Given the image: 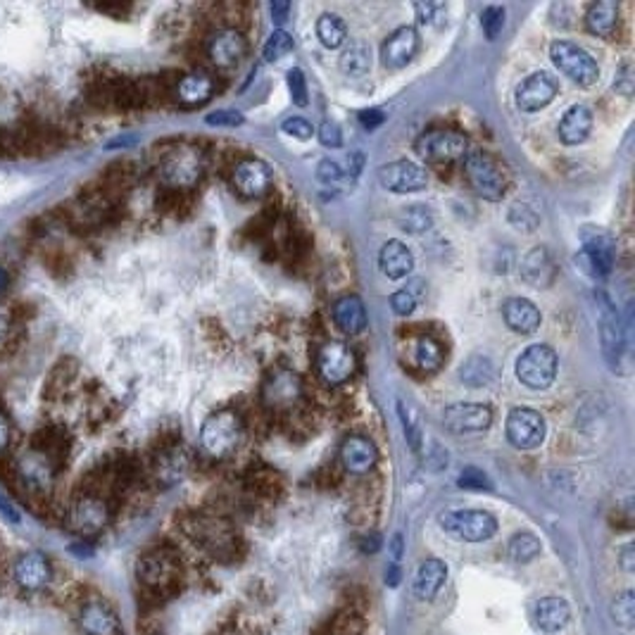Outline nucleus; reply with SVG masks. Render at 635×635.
I'll return each mask as SVG.
<instances>
[{
  "instance_id": "obj_1",
  "label": "nucleus",
  "mask_w": 635,
  "mask_h": 635,
  "mask_svg": "<svg viewBox=\"0 0 635 635\" xmlns=\"http://www.w3.org/2000/svg\"><path fill=\"white\" fill-rule=\"evenodd\" d=\"M243 438V426H241V417L231 410H222V412L210 414L203 424L200 431V443H203L205 453L210 457H226L241 445Z\"/></svg>"
},
{
  "instance_id": "obj_2",
  "label": "nucleus",
  "mask_w": 635,
  "mask_h": 635,
  "mask_svg": "<svg viewBox=\"0 0 635 635\" xmlns=\"http://www.w3.org/2000/svg\"><path fill=\"white\" fill-rule=\"evenodd\" d=\"M440 526L457 541L483 542L498 534V519L483 509H453L440 514Z\"/></svg>"
},
{
  "instance_id": "obj_3",
  "label": "nucleus",
  "mask_w": 635,
  "mask_h": 635,
  "mask_svg": "<svg viewBox=\"0 0 635 635\" xmlns=\"http://www.w3.org/2000/svg\"><path fill=\"white\" fill-rule=\"evenodd\" d=\"M464 174L466 181L481 198L486 200H500L505 196V174L493 163V157L486 155L483 150H469L464 155Z\"/></svg>"
},
{
  "instance_id": "obj_4",
  "label": "nucleus",
  "mask_w": 635,
  "mask_h": 635,
  "mask_svg": "<svg viewBox=\"0 0 635 635\" xmlns=\"http://www.w3.org/2000/svg\"><path fill=\"white\" fill-rule=\"evenodd\" d=\"M203 167L205 163L200 150L181 146V148L164 155V160L160 163V179L172 189H193L203 176Z\"/></svg>"
},
{
  "instance_id": "obj_5",
  "label": "nucleus",
  "mask_w": 635,
  "mask_h": 635,
  "mask_svg": "<svg viewBox=\"0 0 635 635\" xmlns=\"http://www.w3.org/2000/svg\"><path fill=\"white\" fill-rule=\"evenodd\" d=\"M516 376L526 388H550L557 376V355L548 345H531L516 359Z\"/></svg>"
},
{
  "instance_id": "obj_6",
  "label": "nucleus",
  "mask_w": 635,
  "mask_h": 635,
  "mask_svg": "<svg viewBox=\"0 0 635 635\" xmlns=\"http://www.w3.org/2000/svg\"><path fill=\"white\" fill-rule=\"evenodd\" d=\"M550 57H552L554 67L564 72L578 86H593L600 76V67L597 62L586 53L581 46L569 41H554L550 46Z\"/></svg>"
},
{
  "instance_id": "obj_7",
  "label": "nucleus",
  "mask_w": 635,
  "mask_h": 635,
  "mask_svg": "<svg viewBox=\"0 0 635 635\" xmlns=\"http://www.w3.org/2000/svg\"><path fill=\"white\" fill-rule=\"evenodd\" d=\"M616 245L609 234L602 229H588L583 231V251L576 257V262L581 264V269L593 277H604L614 267Z\"/></svg>"
},
{
  "instance_id": "obj_8",
  "label": "nucleus",
  "mask_w": 635,
  "mask_h": 635,
  "mask_svg": "<svg viewBox=\"0 0 635 635\" xmlns=\"http://www.w3.org/2000/svg\"><path fill=\"white\" fill-rule=\"evenodd\" d=\"M357 369V357L350 345L331 340L324 343L317 352V372L329 385H340L350 379Z\"/></svg>"
},
{
  "instance_id": "obj_9",
  "label": "nucleus",
  "mask_w": 635,
  "mask_h": 635,
  "mask_svg": "<svg viewBox=\"0 0 635 635\" xmlns=\"http://www.w3.org/2000/svg\"><path fill=\"white\" fill-rule=\"evenodd\" d=\"M414 150L428 163H453L469 153V143L457 131H428L417 138Z\"/></svg>"
},
{
  "instance_id": "obj_10",
  "label": "nucleus",
  "mask_w": 635,
  "mask_h": 635,
  "mask_svg": "<svg viewBox=\"0 0 635 635\" xmlns=\"http://www.w3.org/2000/svg\"><path fill=\"white\" fill-rule=\"evenodd\" d=\"M110 521V507L108 502L98 498V495H82L79 500L72 505L67 514V526L75 534L91 538L98 535L102 528L108 526Z\"/></svg>"
},
{
  "instance_id": "obj_11",
  "label": "nucleus",
  "mask_w": 635,
  "mask_h": 635,
  "mask_svg": "<svg viewBox=\"0 0 635 635\" xmlns=\"http://www.w3.org/2000/svg\"><path fill=\"white\" fill-rule=\"evenodd\" d=\"M507 440L516 450H534L545 440V419L528 407H514L507 417Z\"/></svg>"
},
{
  "instance_id": "obj_12",
  "label": "nucleus",
  "mask_w": 635,
  "mask_h": 635,
  "mask_svg": "<svg viewBox=\"0 0 635 635\" xmlns=\"http://www.w3.org/2000/svg\"><path fill=\"white\" fill-rule=\"evenodd\" d=\"M14 476L29 493L46 495L53 486V462L31 447L14 462Z\"/></svg>"
},
{
  "instance_id": "obj_13",
  "label": "nucleus",
  "mask_w": 635,
  "mask_h": 635,
  "mask_svg": "<svg viewBox=\"0 0 635 635\" xmlns=\"http://www.w3.org/2000/svg\"><path fill=\"white\" fill-rule=\"evenodd\" d=\"M13 578L24 593H41L53 578V567L43 552H24L14 560Z\"/></svg>"
},
{
  "instance_id": "obj_14",
  "label": "nucleus",
  "mask_w": 635,
  "mask_h": 635,
  "mask_svg": "<svg viewBox=\"0 0 635 635\" xmlns=\"http://www.w3.org/2000/svg\"><path fill=\"white\" fill-rule=\"evenodd\" d=\"M303 395V381L291 369H274L262 385L264 405L271 410L293 407Z\"/></svg>"
},
{
  "instance_id": "obj_15",
  "label": "nucleus",
  "mask_w": 635,
  "mask_h": 635,
  "mask_svg": "<svg viewBox=\"0 0 635 635\" xmlns=\"http://www.w3.org/2000/svg\"><path fill=\"white\" fill-rule=\"evenodd\" d=\"M234 189L245 198H262L274 183V174H271L269 164L255 157H245L234 167L231 174Z\"/></svg>"
},
{
  "instance_id": "obj_16",
  "label": "nucleus",
  "mask_w": 635,
  "mask_h": 635,
  "mask_svg": "<svg viewBox=\"0 0 635 635\" xmlns=\"http://www.w3.org/2000/svg\"><path fill=\"white\" fill-rule=\"evenodd\" d=\"M554 95H557V82L548 72H535L516 86L514 102L521 112H538V110L548 108L554 101Z\"/></svg>"
},
{
  "instance_id": "obj_17",
  "label": "nucleus",
  "mask_w": 635,
  "mask_h": 635,
  "mask_svg": "<svg viewBox=\"0 0 635 635\" xmlns=\"http://www.w3.org/2000/svg\"><path fill=\"white\" fill-rule=\"evenodd\" d=\"M379 181L384 189L392 190V193H417V190L426 189L428 176L419 164L410 163V160H398V163L381 167Z\"/></svg>"
},
{
  "instance_id": "obj_18",
  "label": "nucleus",
  "mask_w": 635,
  "mask_h": 635,
  "mask_svg": "<svg viewBox=\"0 0 635 635\" xmlns=\"http://www.w3.org/2000/svg\"><path fill=\"white\" fill-rule=\"evenodd\" d=\"M443 424L453 433H479L486 431L493 424V412L488 405H473V402H457L445 407Z\"/></svg>"
},
{
  "instance_id": "obj_19",
  "label": "nucleus",
  "mask_w": 635,
  "mask_h": 635,
  "mask_svg": "<svg viewBox=\"0 0 635 635\" xmlns=\"http://www.w3.org/2000/svg\"><path fill=\"white\" fill-rule=\"evenodd\" d=\"M79 629L84 635H119L122 626L115 609L102 600H88L79 609Z\"/></svg>"
},
{
  "instance_id": "obj_20",
  "label": "nucleus",
  "mask_w": 635,
  "mask_h": 635,
  "mask_svg": "<svg viewBox=\"0 0 635 635\" xmlns=\"http://www.w3.org/2000/svg\"><path fill=\"white\" fill-rule=\"evenodd\" d=\"M207 53L216 67H236L248 53V43L236 29H219L210 39Z\"/></svg>"
},
{
  "instance_id": "obj_21",
  "label": "nucleus",
  "mask_w": 635,
  "mask_h": 635,
  "mask_svg": "<svg viewBox=\"0 0 635 635\" xmlns=\"http://www.w3.org/2000/svg\"><path fill=\"white\" fill-rule=\"evenodd\" d=\"M419 48V34L414 27H400L395 29L381 46V60L385 67H405L407 62L412 60L414 53Z\"/></svg>"
},
{
  "instance_id": "obj_22",
  "label": "nucleus",
  "mask_w": 635,
  "mask_h": 635,
  "mask_svg": "<svg viewBox=\"0 0 635 635\" xmlns=\"http://www.w3.org/2000/svg\"><path fill=\"white\" fill-rule=\"evenodd\" d=\"M531 619H534L535 629L542 633H560L567 629L569 619H571V607L561 597H541L531 609Z\"/></svg>"
},
{
  "instance_id": "obj_23",
  "label": "nucleus",
  "mask_w": 635,
  "mask_h": 635,
  "mask_svg": "<svg viewBox=\"0 0 635 635\" xmlns=\"http://www.w3.org/2000/svg\"><path fill=\"white\" fill-rule=\"evenodd\" d=\"M379 460L376 445L365 436H350L340 445V462L350 473H369Z\"/></svg>"
},
{
  "instance_id": "obj_24",
  "label": "nucleus",
  "mask_w": 635,
  "mask_h": 635,
  "mask_svg": "<svg viewBox=\"0 0 635 635\" xmlns=\"http://www.w3.org/2000/svg\"><path fill=\"white\" fill-rule=\"evenodd\" d=\"M502 317H505V324L514 333H521V336L538 331V326L542 322L541 310L526 297H509L507 303L502 304Z\"/></svg>"
},
{
  "instance_id": "obj_25",
  "label": "nucleus",
  "mask_w": 635,
  "mask_h": 635,
  "mask_svg": "<svg viewBox=\"0 0 635 635\" xmlns=\"http://www.w3.org/2000/svg\"><path fill=\"white\" fill-rule=\"evenodd\" d=\"M554 277H557V267L552 262V255L548 252V248H534L531 252H526V257L521 260V278L534 288H548L552 286Z\"/></svg>"
},
{
  "instance_id": "obj_26",
  "label": "nucleus",
  "mask_w": 635,
  "mask_h": 635,
  "mask_svg": "<svg viewBox=\"0 0 635 635\" xmlns=\"http://www.w3.org/2000/svg\"><path fill=\"white\" fill-rule=\"evenodd\" d=\"M600 333H602V348L607 355L609 365H616L622 359V348H623V329L622 319L616 314V310L612 307L607 297H602L600 304Z\"/></svg>"
},
{
  "instance_id": "obj_27",
  "label": "nucleus",
  "mask_w": 635,
  "mask_h": 635,
  "mask_svg": "<svg viewBox=\"0 0 635 635\" xmlns=\"http://www.w3.org/2000/svg\"><path fill=\"white\" fill-rule=\"evenodd\" d=\"M215 93V79L207 72H190L176 86V101L183 108H198L205 105Z\"/></svg>"
},
{
  "instance_id": "obj_28",
  "label": "nucleus",
  "mask_w": 635,
  "mask_h": 635,
  "mask_svg": "<svg viewBox=\"0 0 635 635\" xmlns=\"http://www.w3.org/2000/svg\"><path fill=\"white\" fill-rule=\"evenodd\" d=\"M590 128H593V112L586 105H574L564 112L560 122V138L567 146H578L588 138Z\"/></svg>"
},
{
  "instance_id": "obj_29",
  "label": "nucleus",
  "mask_w": 635,
  "mask_h": 635,
  "mask_svg": "<svg viewBox=\"0 0 635 635\" xmlns=\"http://www.w3.org/2000/svg\"><path fill=\"white\" fill-rule=\"evenodd\" d=\"M138 578L150 588H163L174 578V561L164 552L146 554L138 561Z\"/></svg>"
},
{
  "instance_id": "obj_30",
  "label": "nucleus",
  "mask_w": 635,
  "mask_h": 635,
  "mask_svg": "<svg viewBox=\"0 0 635 635\" xmlns=\"http://www.w3.org/2000/svg\"><path fill=\"white\" fill-rule=\"evenodd\" d=\"M379 264L388 278H405L414 269V255L405 243L388 241L379 252Z\"/></svg>"
},
{
  "instance_id": "obj_31",
  "label": "nucleus",
  "mask_w": 635,
  "mask_h": 635,
  "mask_svg": "<svg viewBox=\"0 0 635 635\" xmlns=\"http://www.w3.org/2000/svg\"><path fill=\"white\" fill-rule=\"evenodd\" d=\"M333 319L343 333L348 336H355L366 326V312L365 304L359 300L357 295H343L336 300L333 304Z\"/></svg>"
},
{
  "instance_id": "obj_32",
  "label": "nucleus",
  "mask_w": 635,
  "mask_h": 635,
  "mask_svg": "<svg viewBox=\"0 0 635 635\" xmlns=\"http://www.w3.org/2000/svg\"><path fill=\"white\" fill-rule=\"evenodd\" d=\"M619 24V5L614 0H597L586 13V27L600 39H612Z\"/></svg>"
},
{
  "instance_id": "obj_33",
  "label": "nucleus",
  "mask_w": 635,
  "mask_h": 635,
  "mask_svg": "<svg viewBox=\"0 0 635 635\" xmlns=\"http://www.w3.org/2000/svg\"><path fill=\"white\" fill-rule=\"evenodd\" d=\"M447 578V567L445 561L440 560H426L421 561L419 569H417V574H414V595L419 597V600H431L433 595L438 593L440 586L445 583Z\"/></svg>"
},
{
  "instance_id": "obj_34",
  "label": "nucleus",
  "mask_w": 635,
  "mask_h": 635,
  "mask_svg": "<svg viewBox=\"0 0 635 635\" xmlns=\"http://www.w3.org/2000/svg\"><path fill=\"white\" fill-rule=\"evenodd\" d=\"M340 69H343V75L352 76V79L365 76L372 69V55H369L366 43L352 41L350 46L345 48L343 55H340Z\"/></svg>"
},
{
  "instance_id": "obj_35",
  "label": "nucleus",
  "mask_w": 635,
  "mask_h": 635,
  "mask_svg": "<svg viewBox=\"0 0 635 635\" xmlns=\"http://www.w3.org/2000/svg\"><path fill=\"white\" fill-rule=\"evenodd\" d=\"M460 379L464 385H472V388H481V385H488L495 379V369L493 362L488 357H481V355H472L466 359L464 365L460 369Z\"/></svg>"
},
{
  "instance_id": "obj_36",
  "label": "nucleus",
  "mask_w": 635,
  "mask_h": 635,
  "mask_svg": "<svg viewBox=\"0 0 635 635\" xmlns=\"http://www.w3.org/2000/svg\"><path fill=\"white\" fill-rule=\"evenodd\" d=\"M414 362L419 365V369H424L426 374L438 372L443 365V348H440L431 336H421L414 345Z\"/></svg>"
},
{
  "instance_id": "obj_37",
  "label": "nucleus",
  "mask_w": 635,
  "mask_h": 635,
  "mask_svg": "<svg viewBox=\"0 0 635 635\" xmlns=\"http://www.w3.org/2000/svg\"><path fill=\"white\" fill-rule=\"evenodd\" d=\"M317 36L319 41L324 43L326 48H340L345 43V39H348V29H345L343 20H340L339 14H322L317 22Z\"/></svg>"
},
{
  "instance_id": "obj_38",
  "label": "nucleus",
  "mask_w": 635,
  "mask_h": 635,
  "mask_svg": "<svg viewBox=\"0 0 635 635\" xmlns=\"http://www.w3.org/2000/svg\"><path fill=\"white\" fill-rule=\"evenodd\" d=\"M398 224L407 234H424L431 229L433 215L424 205H410V207H402V212L398 215Z\"/></svg>"
},
{
  "instance_id": "obj_39",
  "label": "nucleus",
  "mask_w": 635,
  "mask_h": 635,
  "mask_svg": "<svg viewBox=\"0 0 635 635\" xmlns=\"http://www.w3.org/2000/svg\"><path fill=\"white\" fill-rule=\"evenodd\" d=\"M541 541H538L534 534H526V531H524V534H516L512 541H509L507 552L516 564H526V561H534L535 557L541 554Z\"/></svg>"
},
{
  "instance_id": "obj_40",
  "label": "nucleus",
  "mask_w": 635,
  "mask_h": 635,
  "mask_svg": "<svg viewBox=\"0 0 635 635\" xmlns=\"http://www.w3.org/2000/svg\"><path fill=\"white\" fill-rule=\"evenodd\" d=\"M291 50H293L291 34L284 31V29H278V31H274V34L267 39V43H264V60L267 62L281 60V57H286Z\"/></svg>"
},
{
  "instance_id": "obj_41",
  "label": "nucleus",
  "mask_w": 635,
  "mask_h": 635,
  "mask_svg": "<svg viewBox=\"0 0 635 635\" xmlns=\"http://www.w3.org/2000/svg\"><path fill=\"white\" fill-rule=\"evenodd\" d=\"M481 24H483V31H486V36L490 39V41H495L498 39V34L502 31V27H505V10L498 5H490L483 10V14H481Z\"/></svg>"
},
{
  "instance_id": "obj_42",
  "label": "nucleus",
  "mask_w": 635,
  "mask_h": 635,
  "mask_svg": "<svg viewBox=\"0 0 635 635\" xmlns=\"http://www.w3.org/2000/svg\"><path fill=\"white\" fill-rule=\"evenodd\" d=\"M614 619L616 623H622L623 629H631L635 622V595L623 593L619 600L614 602Z\"/></svg>"
},
{
  "instance_id": "obj_43",
  "label": "nucleus",
  "mask_w": 635,
  "mask_h": 635,
  "mask_svg": "<svg viewBox=\"0 0 635 635\" xmlns=\"http://www.w3.org/2000/svg\"><path fill=\"white\" fill-rule=\"evenodd\" d=\"M398 412H400V417H402V426H405V433H407V440H410V445H412L414 450H419L421 431H419V424H417V419H414L412 407L405 405V402H398Z\"/></svg>"
},
{
  "instance_id": "obj_44",
  "label": "nucleus",
  "mask_w": 635,
  "mask_h": 635,
  "mask_svg": "<svg viewBox=\"0 0 635 635\" xmlns=\"http://www.w3.org/2000/svg\"><path fill=\"white\" fill-rule=\"evenodd\" d=\"M509 222H512L516 229L534 231L541 219H538V215H535L531 207H526V205H514L512 212H509Z\"/></svg>"
},
{
  "instance_id": "obj_45",
  "label": "nucleus",
  "mask_w": 635,
  "mask_h": 635,
  "mask_svg": "<svg viewBox=\"0 0 635 635\" xmlns=\"http://www.w3.org/2000/svg\"><path fill=\"white\" fill-rule=\"evenodd\" d=\"M414 10L421 24H443V14H445L443 3H417Z\"/></svg>"
},
{
  "instance_id": "obj_46",
  "label": "nucleus",
  "mask_w": 635,
  "mask_h": 635,
  "mask_svg": "<svg viewBox=\"0 0 635 635\" xmlns=\"http://www.w3.org/2000/svg\"><path fill=\"white\" fill-rule=\"evenodd\" d=\"M288 88H291V98L295 105L304 108L307 105V82L300 69H291L288 72Z\"/></svg>"
},
{
  "instance_id": "obj_47",
  "label": "nucleus",
  "mask_w": 635,
  "mask_h": 635,
  "mask_svg": "<svg viewBox=\"0 0 635 635\" xmlns=\"http://www.w3.org/2000/svg\"><path fill=\"white\" fill-rule=\"evenodd\" d=\"M281 128H284L288 136L297 138V141H307V138H312V134H314L312 124L307 122V119H303V117H291V119H286V122L281 124Z\"/></svg>"
},
{
  "instance_id": "obj_48",
  "label": "nucleus",
  "mask_w": 635,
  "mask_h": 635,
  "mask_svg": "<svg viewBox=\"0 0 635 635\" xmlns=\"http://www.w3.org/2000/svg\"><path fill=\"white\" fill-rule=\"evenodd\" d=\"M460 486L462 488H472V490H490V481H488V476L483 472H479V469H473V466H469V469H464L460 476Z\"/></svg>"
},
{
  "instance_id": "obj_49",
  "label": "nucleus",
  "mask_w": 635,
  "mask_h": 635,
  "mask_svg": "<svg viewBox=\"0 0 635 635\" xmlns=\"http://www.w3.org/2000/svg\"><path fill=\"white\" fill-rule=\"evenodd\" d=\"M391 307L395 314H400V317H407V314H412L414 307H417V297H414L412 291L392 293Z\"/></svg>"
},
{
  "instance_id": "obj_50",
  "label": "nucleus",
  "mask_w": 635,
  "mask_h": 635,
  "mask_svg": "<svg viewBox=\"0 0 635 635\" xmlns=\"http://www.w3.org/2000/svg\"><path fill=\"white\" fill-rule=\"evenodd\" d=\"M207 124L210 127H241L243 115L236 110H216V112L207 115Z\"/></svg>"
},
{
  "instance_id": "obj_51",
  "label": "nucleus",
  "mask_w": 635,
  "mask_h": 635,
  "mask_svg": "<svg viewBox=\"0 0 635 635\" xmlns=\"http://www.w3.org/2000/svg\"><path fill=\"white\" fill-rule=\"evenodd\" d=\"M319 141L324 143L326 148H340L343 136H340V127L336 122H324L319 128Z\"/></svg>"
},
{
  "instance_id": "obj_52",
  "label": "nucleus",
  "mask_w": 635,
  "mask_h": 635,
  "mask_svg": "<svg viewBox=\"0 0 635 635\" xmlns=\"http://www.w3.org/2000/svg\"><path fill=\"white\" fill-rule=\"evenodd\" d=\"M317 176H319V181H324V183H329V186H331V183H340V181H343L345 172L340 170L339 164L331 163V160H324V163L319 164Z\"/></svg>"
},
{
  "instance_id": "obj_53",
  "label": "nucleus",
  "mask_w": 635,
  "mask_h": 635,
  "mask_svg": "<svg viewBox=\"0 0 635 635\" xmlns=\"http://www.w3.org/2000/svg\"><path fill=\"white\" fill-rule=\"evenodd\" d=\"M384 119H385V115L381 112V110H365V112H359V124L365 128H376L379 124H384Z\"/></svg>"
},
{
  "instance_id": "obj_54",
  "label": "nucleus",
  "mask_w": 635,
  "mask_h": 635,
  "mask_svg": "<svg viewBox=\"0 0 635 635\" xmlns=\"http://www.w3.org/2000/svg\"><path fill=\"white\" fill-rule=\"evenodd\" d=\"M288 13H291V3H286V0H274L271 3V20L277 22V24H284L288 20Z\"/></svg>"
},
{
  "instance_id": "obj_55",
  "label": "nucleus",
  "mask_w": 635,
  "mask_h": 635,
  "mask_svg": "<svg viewBox=\"0 0 635 635\" xmlns=\"http://www.w3.org/2000/svg\"><path fill=\"white\" fill-rule=\"evenodd\" d=\"M614 88L619 91V93H623V95L633 93V76H631V65H626V67H623L622 76L616 79Z\"/></svg>"
},
{
  "instance_id": "obj_56",
  "label": "nucleus",
  "mask_w": 635,
  "mask_h": 635,
  "mask_svg": "<svg viewBox=\"0 0 635 635\" xmlns=\"http://www.w3.org/2000/svg\"><path fill=\"white\" fill-rule=\"evenodd\" d=\"M10 440H13V428H10V421L3 412H0V453H5L10 447Z\"/></svg>"
},
{
  "instance_id": "obj_57",
  "label": "nucleus",
  "mask_w": 635,
  "mask_h": 635,
  "mask_svg": "<svg viewBox=\"0 0 635 635\" xmlns=\"http://www.w3.org/2000/svg\"><path fill=\"white\" fill-rule=\"evenodd\" d=\"M0 514H3V516H5L7 521H13V524H17V521L22 519L20 512H17V507H14L13 502L7 500V498L3 493H0Z\"/></svg>"
},
{
  "instance_id": "obj_58",
  "label": "nucleus",
  "mask_w": 635,
  "mask_h": 635,
  "mask_svg": "<svg viewBox=\"0 0 635 635\" xmlns=\"http://www.w3.org/2000/svg\"><path fill=\"white\" fill-rule=\"evenodd\" d=\"M7 336H10V314L0 307V348L7 343Z\"/></svg>"
},
{
  "instance_id": "obj_59",
  "label": "nucleus",
  "mask_w": 635,
  "mask_h": 635,
  "mask_svg": "<svg viewBox=\"0 0 635 635\" xmlns=\"http://www.w3.org/2000/svg\"><path fill=\"white\" fill-rule=\"evenodd\" d=\"M391 552H392V560L400 561V557H402V535L395 534L391 541Z\"/></svg>"
},
{
  "instance_id": "obj_60",
  "label": "nucleus",
  "mask_w": 635,
  "mask_h": 635,
  "mask_svg": "<svg viewBox=\"0 0 635 635\" xmlns=\"http://www.w3.org/2000/svg\"><path fill=\"white\" fill-rule=\"evenodd\" d=\"M622 564H623V569H626V571H633V545H629V548H623Z\"/></svg>"
},
{
  "instance_id": "obj_61",
  "label": "nucleus",
  "mask_w": 635,
  "mask_h": 635,
  "mask_svg": "<svg viewBox=\"0 0 635 635\" xmlns=\"http://www.w3.org/2000/svg\"><path fill=\"white\" fill-rule=\"evenodd\" d=\"M379 545H381L379 538H376V535H372V542L369 541L362 542V550H365V552H376V550H379Z\"/></svg>"
},
{
  "instance_id": "obj_62",
  "label": "nucleus",
  "mask_w": 635,
  "mask_h": 635,
  "mask_svg": "<svg viewBox=\"0 0 635 635\" xmlns=\"http://www.w3.org/2000/svg\"><path fill=\"white\" fill-rule=\"evenodd\" d=\"M7 284H10V277H7V271L0 267V295L7 291Z\"/></svg>"
}]
</instances>
